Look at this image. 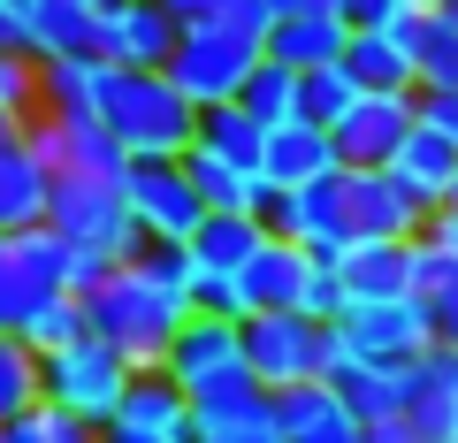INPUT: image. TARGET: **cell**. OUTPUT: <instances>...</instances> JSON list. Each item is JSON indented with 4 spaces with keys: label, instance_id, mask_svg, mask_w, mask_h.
I'll return each mask as SVG.
<instances>
[{
    "label": "cell",
    "instance_id": "obj_1",
    "mask_svg": "<svg viewBox=\"0 0 458 443\" xmlns=\"http://www.w3.org/2000/svg\"><path fill=\"white\" fill-rule=\"evenodd\" d=\"M99 123L131 161H183L199 138V107L168 84V69H114L99 77Z\"/></svg>",
    "mask_w": 458,
    "mask_h": 443
},
{
    "label": "cell",
    "instance_id": "obj_2",
    "mask_svg": "<svg viewBox=\"0 0 458 443\" xmlns=\"http://www.w3.org/2000/svg\"><path fill=\"white\" fill-rule=\"evenodd\" d=\"M84 321H92L99 345L123 352L131 367H161L168 345H176V328L191 321V298L161 291L138 260H123L107 283H92V291H84Z\"/></svg>",
    "mask_w": 458,
    "mask_h": 443
},
{
    "label": "cell",
    "instance_id": "obj_3",
    "mask_svg": "<svg viewBox=\"0 0 458 443\" xmlns=\"http://www.w3.org/2000/svg\"><path fill=\"white\" fill-rule=\"evenodd\" d=\"M131 375H138V367L123 360V352H107L92 328H84L77 345L38 352V405L69 413V421H84V428H107L114 405H123V390H131Z\"/></svg>",
    "mask_w": 458,
    "mask_h": 443
},
{
    "label": "cell",
    "instance_id": "obj_4",
    "mask_svg": "<svg viewBox=\"0 0 458 443\" xmlns=\"http://www.w3.org/2000/svg\"><path fill=\"white\" fill-rule=\"evenodd\" d=\"M47 230L62 237V245L77 252H99V260H138V245H146V230H138L131 199H123V183H99V176H62L47 199Z\"/></svg>",
    "mask_w": 458,
    "mask_h": 443
},
{
    "label": "cell",
    "instance_id": "obj_5",
    "mask_svg": "<svg viewBox=\"0 0 458 443\" xmlns=\"http://www.w3.org/2000/svg\"><path fill=\"white\" fill-rule=\"evenodd\" d=\"M237 352H245V375L260 390H291V382L328 375L336 337H328V321H306V313H245L237 321Z\"/></svg>",
    "mask_w": 458,
    "mask_h": 443
},
{
    "label": "cell",
    "instance_id": "obj_6",
    "mask_svg": "<svg viewBox=\"0 0 458 443\" xmlns=\"http://www.w3.org/2000/svg\"><path fill=\"white\" fill-rule=\"evenodd\" d=\"M328 337H336V352H352V360L412 367L436 345V313H428V298H352V306L328 321Z\"/></svg>",
    "mask_w": 458,
    "mask_h": 443
},
{
    "label": "cell",
    "instance_id": "obj_7",
    "mask_svg": "<svg viewBox=\"0 0 458 443\" xmlns=\"http://www.w3.org/2000/svg\"><path fill=\"white\" fill-rule=\"evenodd\" d=\"M260 69V47L229 31H183L176 54H168V84H176L191 107H229L245 92V77Z\"/></svg>",
    "mask_w": 458,
    "mask_h": 443
},
{
    "label": "cell",
    "instance_id": "obj_8",
    "mask_svg": "<svg viewBox=\"0 0 458 443\" xmlns=\"http://www.w3.org/2000/svg\"><path fill=\"white\" fill-rule=\"evenodd\" d=\"M260 222L267 237H291V245H306L313 260H344L352 252V222H344V168L321 183H306V192H267L260 199Z\"/></svg>",
    "mask_w": 458,
    "mask_h": 443
},
{
    "label": "cell",
    "instance_id": "obj_9",
    "mask_svg": "<svg viewBox=\"0 0 458 443\" xmlns=\"http://www.w3.org/2000/svg\"><path fill=\"white\" fill-rule=\"evenodd\" d=\"M23 138H31V153L47 161V176H99V183H123V168H131V153L107 138V123L99 115H31L23 123Z\"/></svg>",
    "mask_w": 458,
    "mask_h": 443
},
{
    "label": "cell",
    "instance_id": "obj_10",
    "mask_svg": "<svg viewBox=\"0 0 458 443\" xmlns=\"http://www.w3.org/2000/svg\"><path fill=\"white\" fill-rule=\"evenodd\" d=\"M412 131H420V92H360L328 138H336L344 168H390Z\"/></svg>",
    "mask_w": 458,
    "mask_h": 443
},
{
    "label": "cell",
    "instance_id": "obj_11",
    "mask_svg": "<svg viewBox=\"0 0 458 443\" xmlns=\"http://www.w3.org/2000/svg\"><path fill=\"white\" fill-rule=\"evenodd\" d=\"M123 199H131L138 230L161 237V245H191V230L207 222V207H199L183 161H131L123 168Z\"/></svg>",
    "mask_w": 458,
    "mask_h": 443
},
{
    "label": "cell",
    "instance_id": "obj_12",
    "mask_svg": "<svg viewBox=\"0 0 458 443\" xmlns=\"http://www.w3.org/2000/svg\"><path fill=\"white\" fill-rule=\"evenodd\" d=\"M420 199L397 183V168H344V222H352V245L360 237H420L428 230Z\"/></svg>",
    "mask_w": 458,
    "mask_h": 443
},
{
    "label": "cell",
    "instance_id": "obj_13",
    "mask_svg": "<svg viewBox=\"0 0 458 443\" xmlns=\"http://www.w3.org/2000/svg\"><path fill=\"white\" fill-rule=\"evenodd\" d=\"M176 38H183V23L168 16V0H123V8L99 16V62H114V69H168Z\"/></svg>",
    "mask_w": 458,
    "mask_h": 443
},
{
    "label": "cell",
    "instance_id": "obj_14",
    "mask_svg": "<svg viewBox=\"0 0 458 443\" xmlns=\"http://www.w3.org/2000/svg\"><path fill=\"white\" fill-rule=\"evenodd\" d=\"M107 428H131V436H146V443H199L191 397H183V382H168L161 367H138L131 375V390H123V405H114Z\"/></svg>",
    "mask_w": 458,
    "mask_h": 443
},
{
    "label": "cell",
    "instance_id": "obj_15",
    "mask_svg": "<svg viewBox=\"0 0 458 443\" xmlns=\"http://www.w3.org/2000/svg\"><path fill=\"white\" fill-rule=\"evenodd\" d=\"M344 47H352V23L336 16V8H321V0H298V8H283L276 16V31H267V62H283V69H328V62H344Z\"/></svg>",
    "mask_w": 458,
    "mask_h": 443
},
{
    "label": "cell",
    "instance_id": "obj_16",
    "mask_svg": "<svg viewBox=\"0 0 458 443\" xmlns=\"http://www.w3.org/2000/svg\"><path fill=\"white\" fill-rule=\"evenodd\" d=\"M267 428L283 443H360V421L328 382H291V390H267Z\"/></svg>",
    "mask_w": 458,
    "mask_h": 443
},
{
    "label": "cell",
    "instance_id": "obj_17",
    "mask_svg": "<svg viewBox=\"0 0 458 443\" xmlns=\"http://www.w3.org/2000/svg\"><path fill=\"white\" fill-rule=\"evenodd\" d=\"M47 199H54V176L31 153L23 123H0V237L38 230V222H47Z\"/></svg>",
    "mask_w": 458,
    "mask_h": 443
},
{
    "label": "cell",
    "instance_id": "obj_18",
    "mask_svg": "<svg viewBox=\"0 0 458 443\" xmlns=\"http://www.w3.org/2000/svg\"><path fill=\"white\" fill-rule=\"evenodd\" d=\"M405 421L420 443H451L458 436V352L428 345L420 360L405 367Z\"/></svg>",
    "mask_w": 458,
    "mask_h": 443
},
{
    "label": "cell",
    "instance_id": "obj_19",
    "mask_svg": "<svg viewBox=\"0 0 458 443\" xmlns=\"http://www.w3.org/2000/svg\"><path fill=\"white\" fill-rule=\"evenodd\" d=\"M336 138L321 131V123H276L260 146V183L267 192H306V183L336 176Z\"/></svg>",
    "mask_w": 458,
    "mask_h": 443
},
{
    "label": "cell",
    "instance_id": "obj_20",
    "mask_svg": "<svg viewBox=\"0 0 458 443\" xmlns=\"http://www.w3.org/2000/svg\"><path fill=\"white\" fill-rule=\"evenodd\" d=\"M321 382L352 405V421H360V428L397 421V413H405V367H382V360H352V352H336Z\"/></svg>",
    "mask_w": 458,
    "mask_h": 443
},
{
    "label": "cell",
    "instance_id": "obj_21",
    "mask_svg": "<svg viewBox=\"0 0 458 443\" xmlns=\"http://www.w3.org/2000/svg\"><path fill=\"white\" fill-rule=\"evenodd\" d=\"M306 268H313L306 245H291V237H267V245L252 252L245 268H237V283H245V306H252V313H298Z\"/></svg>",
    "mask_w": 458,
    "mask_h": 443
},
{
    "label": "cell",
    "instance_id": "obj_22",
    "mask_svg": "<svg viewBox=\"0 0 458 443\" xmlns=\"http://www.w3.org/2000/svg\"><path fill=\"white\" fill-rule=\"evenodd\" d=\"M390 31L405 38V54H412V77H420V92H458V8H436V16L405 8V16H397Z\"/></svg>",
    "mask_w": 458,
    "mask_h": 443
},
{
    "label": "cell",
    "instance_id": "obj_23",
    "mask_svg": "<svg viewBox=\"0 0 458 443\" xmlns=\"http://www.w3.org/2000/svg\"><path fill=\"white\" fill-rule=\"evenodd\" d=\"M23 54H31V62L99 54V16L84 0H23Z\"/></svg>",
    "mask_w": 458,
    "mask_h": 443
},
{
    "label": "cell",
    "instance_id": "obj_24",
    "mask_svg": "<svg viewBox=\"0 0 458 443\" xmlns=\"http://www.w3.org/2000/svg\"><path fill=\"white\" fill-rule=\"evenodd\" d=\"M412 252H420V237H360L344 252V291L352 298H420L412 291Z\"/></svg>",
    "mask_w": 458,
    "mask_h": 443
},
{
    "label": "cell",
    "instance_id": "obj_25",
    "mask_svg": "<svg viewBox=\"0 0 458 443\" xmlns=\"http://www.w3.org/2000/svg\"><path fill=\"white\" fill-rule=\"evenodd\" d=\"M245 352H237V321H207V313H191V321L176 328V345H168V360H161V375L168 382H207V375H222V367H237Z\"/></svg>",
    "mask_w": 458,
    "mask_h": 443
},
{
    "label": "cell",
    "instance_id": "obj_26",
    "mask_svg": "<svg viewBox=\"0 0 458 443\" xmlns=\"http://www.w3.org/2000/svg\"><path fill=\"white\" fill-rule=\"evenodd\" d=\"M183 397H191L199 436H214V428H245V421H267V390L245 375V360L222 367V375H207V382H191Z\"/></svg>",
    "mask_w": 458,
    "mask_h": 443
},
{
    "label": "cell",
    "instance_id": "obj_27",
    "mask_svg": "<svg viewBox=\"0 0 458 443\" xmlns=\"http://www.w3.org/2000/svg\"><path fill=\"white\" fill-rule=\"evenodd\" d=\"M183 176H191V192H199L207 214H260V199H267V183L252 176V168L222 161V153H207V146L183 153Z\"/></svg>",
    "mask_w": 458,
    "mask_h": 443
},
{
    "label": "cell",
    "instance_id": "obj_28",
    "mask_svg": "<svg viewBox=\"0 0 458 443\" xmlns=\"http://www.w3.org/2000/svg\"><path fill=\"white\" fill-rule=\"evenodd\" d=\"M344 77L360 84V92H420L412 54H405L397 31H352V47H344Z\"/></svg>",
    "mask_w": 458,
    "mask_h": 443
},
{
    "label": "cell",
    "instance_id": "obj_29",
    "mask_svg": "<svg viewBox=\"0 0 458 443\" xmlns=\"http://www.w3.org/2000/svg\"><path fill=\"white\" fill-rule=\"evenodd\" d=\"M390 168H397V183H405L420 207H443V199H451V176H458V146H451L443 131H428V123H420Z\"/></svg>",
    "mask_w": 458,
    "mask_h": 443
},
{
    "label": "cell",
    "instance_id": "obj_30",
    "mask_svg": "<svg viewBox=\"0 0 458 443\" xmlns=\"http://www.w3.org/2000/svg\"><path fill=\"white\" fill-rule=\"evenodd\" d=\"M99 77H107L99 54L38 62V115H99Z\"/></svg>",
    "mask_w": 458,
    "mask_h": 443
},
{
    "label": "cell",
    "instance_id": "obj_31",
    "mask_svg": "<svg viewBox=\"0 0 458 443\" xmlns=\"http://www.w3.org/2000/svg\"><path fill=\"white\" fill-rule=\"evenodd\" d=\"M260 245H267V222H260V214H207V222L191 230V260L199 268H222V276H237Z\"/></svg>",
    "mask_w": 458,
    "mask_h": 443
},
{
    "label": "cell",
    "instance_id": "obj_32",
    "mask_svg": "<svg viewBox=\"0 0 458 443\" xmlns=\"http://www.w3.org/2000/svg\"><path fill=\"white\" fill-rule=\"evenodd\" d=\"M191 146H207V153H222V161H237V168H252L260 176V146H267V131L229 99V107H199V138Z\"/></svg>",
    "mask_w": 458,
    "mask_h": 443
},
{
    "label": "cell",
    "instance_id": "obj_33",
    "mask_svg": "<svg viewBox=\"0 0 458 443\" xmlns=\"http://www.w3.org/2000/svg\"><path fill=\"white\" fill-rule=\"evenodd\" d=\"M237 107H245L260 131H276V123H298V69H283V62H267V54H260V69L245 77Z\"/></svg>",
    "mask_w": 458,
    "mask_h": 443
},
{
    "label": "cell",
    "instance_id": "obj_34",
    "mask_svg": "<svg viewBox=\"0 0 458 443\" xmlns=\"http://www.w3.org/2000/svg\"><path fill=\"white\" fill-rule=\"evenodd\" d=\"M38 405V352L23 345L16 328H0V428L23 421Z\"/></svg>",
    "mask_w": 458,
    "mask_h": 443
},
{
    "label": "cell",
    "instance_id": "obj_35",
    "mask_svg": "<svg viewBox=\"0 0 458 443\" xmlns=\"http://www.w3.org/2000/svg\"><path fill=\"white\" fill-rule=\"evenodd\" d=\"M352 99H360V84L344 77V62L306 69V77H298V123H321V131H336V123L352 115Z\"/></svg>",
    "mask_w": 458,
    "mask_h": 443
},
{
    "label": "cell",
    "instance_id": "obj_36",
    "mask_svg": "<svg viewBox=\"0 0 458 443\" xmlns=\"http://www.w3.org/2000/svg\"><path fill=\"white\" fill-rule=\"evenodd\" d=\"M84 328H92V321H84V298H77V291H62V298H47V306L23 313L16 337H23L31 352H54V345H77Z\"/></svg>",
    "mask_w": 458,
    "mask_h": 443
},
{
    "label": "cell",
    "instance_id": "obj_37",
    "mask_svg": "<svg viewBox=\"0 0 458 443\" xmlns=\"http://www.w3.org/2000/svg\"><path fill=\"white\" fill-rule=\"evenodd\" d=\"M0 443H99V428L69 421V413H54V405H31L23 421L0 428Z\"/></svg>",
    "mask_w": 458,
    "mask_h": 443
},
{
    "label": "cell",
    "instance_id": "obj_38",
    "mask_svg": "<svg viewBox=\"0 0 458 443\" xmlns=\"http://www.w3.org/2000/svg\"><path fill=\"white\" fill-rule=\"evenodd\" d=\"M191 313H207V321H245V283L222 276V268H199L191 276Z\"/></svg>",
    "mask_w": 458,
    "mask_h": 443
},
{
    "label": "cell",
    "instance_id": "obj_39",
    "mask_svg": "<svg viewBox=\"0 0 458 443\" xmlns=\"http://www.w3.org/2000/svg\"><path fill=\"white\" fill-rule=\"evenodd\" d=\"M344 306H352V291H344V260H313L306 268V291H298V313H306V321H336Z\"/></svg>",
    "mask_w": 458,
    "mask_h": 443
},
{
    "label": "cell",
    "instance_id": "obj_40",
    "mask_svg": "<svg viewBox=\"0 0 458 443\" xmlns=\"http://www.w3.org/2000/svg\"><path fill=\"white\" fill-rule=\"evenodd\" d=\"M138 268H146L161 291H176V298H191V276H199V260H191V245H161V237H146L138 245Z\"/></svg>",
    "mask_w": 458,
    "mask_h": 443
},
{
    "label": "cell",
    "instance_id": "obj_41",
    "mask_svg": "<svg viewBox=\"0 0 458 443\" xmlns=\"http://www.w3.org/2000/svg\"><path fill=\"white\" fill-rule=\"evenodd\" d=\"M451 276H458V260H451L443 245H428V237H420V252H412V291H420V298H436Z\"/></svg>",
    "mask_w": 458,
    "mask_h": 443
},
{
    "label": "cell",
    "instance_id": "obj_42",
    "mask_svg": "<svg viewBox=\"0 0 458 443\" xmlns=\"http://www.w3.org/2000/svg\"><path fill=\"white\" fill-rule=\"evenodd\" d=\"M336 16L352 23V31H390V23L405 16V0H336Z\"/></svg>",
    "mask_w": 458,
    "mask_h": 443
},
{
    "label": "cell",
    "instance_id": "obj_43",
    "mask_svg": "<svg viewBox=\"0 0 458 443\" xmlns=\"http://www.w3.org/2000/svg\"><path fill=\"white\" fill-rule=\"evenodd\" d=\"M420 123L428 131H443L458 146V92H420Z\"/></svg>",
    "mask_w": 458,
    "mask_h": 443
},
{
    "label": "cell",
    "instance_id": "obj_44",
    "mask_svg": "<svg viewBox=\"0 0 458 443\" xmlns=\"http://www.w3.org/2000/svg\"><path fill=\"white\" fill-rule=\"evenodd\" d=\"M428 313H436V345H451V352H458V276L443 283L436 298H428Z\"/></svg>",
    "mask_w": 458,
    "mask_h": 443
},
{
    "label": "cell",
    "instance_id": "obj_45",
    "mask_svg": "<svg viewBox=\"0 0 458 443\" xmlns=\"http://www.w3.org/2000/svg\"><path fill=\"white\" fill-rule=\"evenodd\" d=\"M0 328H23V291L8 276V237H0Z\"/></svg>",
    "mask_w": 458,
    "mask_h": 443
},
{
    "label": "cell",
    "instance_id": "obj_46",
    "mask_svg": "<svg viewBox=\"0 0 458 443\" xmlns=\"http://www.w3.org/2000/svg\"><path fill=\"white\" fill-rule=\"evenodd\" d=\"M428 245H443V252H451V260H458V207H436V214H428Z\"/></svg>",
    "mask_w": 458,
    "mask_h": 443
},
{
    "label": "cell",
    "instance_id": "obj_47",
    "mask_svg": "<svg viewBox=\"0 0 458 443\" xmlns=\"http://www.w3.org/2000/svg\"><path fill=\"white\" fill-rule=\"evenodd\" d=\"M199 443H283L267 421H245V428H214V436H199Z\"/></svg>",
    "mask_w": 458,
    "mask_h": 443
},
{
    "label": "cell",
    "instance_id": "obj_48",
    "mask_svg": "<svg viewBox=\"0 0 458 443\" xmlns=\"http://www.w3.org/2000/svg\"><path fill=\"white\" fill-rule=\"evenodd\" d=\"M0 54H23V0H0Z\"/></svg>",
    "mask_w": 458,
    "mask_h": 443
},
{
    "label": "cell",
    "instance_id": "obj_49",
    "mask_svg": "<svg viewBox=\"0 0 458 443\" xmlns=\"http://www.w3.org/2000/svg\"><path fill=\"white\" fill-rule=\"evenodd\" d=\"M360 443H420V436H412V421L397 413V421H375V428H360Z\"/></svg>",
    "mask_w": 458,
    "mask_h": 443
},
{
    "label": "cell",
    "instance_id": "obj_50",
    "mask_svg": "<svg viewBox=\"0 0 458 443\" xmlns=\"http://www.w3.org/2000/svg\"><path fill=\"white\" fill-rule=\"evenodd\" d=\"M99 443H146V436H131V428H99Z\"/></svg>",
    "mask_w": 458,
    "mask_h": 443
},
{
    "label": "cell",
    "instance_id": "obj_51",
    "mask_svg": "<svg viewBox=\"0 0 458 443\" xmlns=\"http://www.w3.org/2000/svg\"><path fill=\"white\" fill-rule=\"evenodd\" d=\"M405 8H420V16H436V8H458V0H405Z\"/></svg>",
    "mask_w": 458,
    "mask_h": 443
},
{
    "label": "cell",
    "instance_id": "obj_52",
    "mask_svg": "<svg viewBox=\"0 0 458 443\" xmlns=\"http://www.w3.org/2000/svg\"><path fill=\"white\" fill-rule=\"evenodd\" d=\"M84 8H92V16H107V8H123V0H84Z\"/></svg>",
    "mask_w": 458,
    "mask_h": 443
},
{
    "label": "cell",
    "instance_id": "obj_53",
    "mask_svg": "<svg viewBox=\"0 0 458 443\" xmlns=\"http://www.w3.org/2000/svg\"><path fill=\"white\" fill-rule=\"evenodd\" d=\"M443 207H458V176H451V199H443Z\"/></svg>",
    "mask_w": 458,
    "mask_h": 443
},
{
    "label": "cell",
    "instance_id": "obj_54",
    "mask_svg": "<svg viewBox=\"0 0 458 443\" xmlns=\"http://www.w3.org/2000/svg\"><path fill=\"white\" fill-rule=\"evenodd\" d=\"M451 443H458V436H451Z\"/></svg>",
    "mask_w": 458,
    "mask_h": 443
}]
</instances>
